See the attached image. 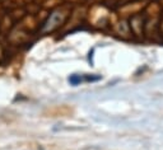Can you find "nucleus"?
<instances>
[{
  "instance_id": "obj_2",
  "label": "nucleus",
  "mask_w": 163,
  "mask_h": 150,
  "mask_svg": "<svg viewBox=\"0 0 163 150\" xmlns=\"http://www.w3.org/2000/svg\"><path fill=\"white\" fill-rule=\"evenodd\" d=\"M2 53H3V52H2V47H0V56H2Z\"/></svg>"
},
{
  "instance_id": "obj_1",
  "label": "nucleus",
  "mask_w": 163,
  "mask_h": 150,
  "mask_svg": "<svg viewBox=\"0 0 163 150\" xmlns=\"http://www.w3.org/2000/svg\"><path fill=\"white\" fill-rule=\"evenodd\" d=\"M80 81H82V78L78 77V75H71V77L69 78V83L73 84V85H77V84H79Z\"/></svg>"
}]
</instances>
